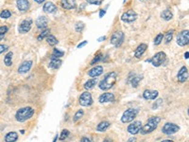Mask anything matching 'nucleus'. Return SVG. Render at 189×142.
Segmentation results:
<instances>
[{
    "instance_id": "40",
    "label": "nucleus",
    "mask_w": 189,
    "mask_h": 142,
    "mask_svg": "<svg viewBox=\"0 0 189 142\" xmlns=\"http://www.w3.org/2000/svg\"><path fill=\"white\" fill-rule=\"evenodd\" d=\"M87 3L92 4V5H100L103 0H86Z\"/></svg>"
},
{
    "instance_id": "26",
    "label": "nucleus",
    "mask_w": 189,
    "mask_h": 142,
    "mask_svg": "<svg viewBox=\"0 0 189 142\" xmlns=\"http://www.w3.org/2000/svg\"><path fill=\"white\" fill-rule=\"evenodd\" d=\"M161 17L166 20V21H169L171 20L172 18H173V14H172V12L168 10H165L162 13H161Z\"/></svg>"
},
{
    "instance_id": "6",
    "label": "nucleus",
    "mask_w": 189,
    "mask_h": 142,
    "mask_svg": "<svg viewBox=\"0 0 189 142\" xmlns=\"http://www.w3.org/2000/svg\"><path fill=\"white\" fill-rule=\"evenodd\" d=\"M124 38H125V34L123 33L122 31H116L112 35V38H111V44L113 46H114L116 47H119L122 44H123V41H124Z\"/></svg>"
},
{
    "instance_id": "42",
    "label": "nucleus",
    "mask_w": 189,
    "mask_h": 142,
    "mask_svg": "<svg viewBox=\"0 0 189 142\" xmlns=\"http://www.w3.org/2000/svg\"><path fill=\"white\" fill-rule=\"evenodd\" d=\"M8 49V47L5 46V45H0V54L3 53L4 51H6Z\"/></svg>"
},
{
    "instance_id": "5",
    "label": "nucleus",
    "mask_w": 189,
    "mask_h": 142,
    "mask_svg": "<svg viewBox=\"0 0 189 142\" xmlns=\"http://www.w3.org/2000/svg\"><path fill=\"white\" fill-rule=\"evenodd\" d=\"M138 114V110L137 109H133V108H130V109H128L124 112L122 118H121V121L123 123H129L131 122Z\"/></svg>"
},
{
    "instance_id": "49",
    "label": "nucleus",
    "mask_w": 189,
    "mask_h": 142,
    "mask_svg": "<svg viewBox=\"0 0 189 142\" xmlns=\"http://www.w3.org/2000/svg\"><path fill=\"white\" fill-rule=\"evenodd\" d=\"M103 142H113V141H112V140H111L110 138H105Z\"/></svg>"
},
{
    "instance_id": "51",
    "label": "nucleus",
    "mask_w": 189,
    "mask_h": 142,
    "mask_svg": "<svg viewBox=\"0 0 189 142\" xmlns=\"http://www.w3.org/2000/svg\"><path fill=\"white\" fill-rule=\"evenodd\" d=\"M4 36H5L4 34H0V41H1V40H2V39L4 38Z\"/></svg>"
},
{
    "instance_id": "2",
    "label": "nucleus",
    "mask_w": 189,
    "mask_h": 142,
    "mask_svg": "<svg viewBox=\"0 0 189 142\" xmlns=\"http://www.w3.org/2000/svg\"><path fill=\"white\" fill-rule=\"evenodd\" d=\"M161 121V119L159 116H152L149 120H147V124H145L144 126L141 128L140 133L142 135H147V133H150L153 132L156 128L158 127V124Z\"/></svg>"
},
{
    "instance_id": "38",
    "label": "nucleus",
    "mask_w": 189,
    "mask_h": 142,
    "mask_svg": "<svg viewBox=\"0 0 189 142\" xmlns=\"http://www.w3.org/2000/svg\"><path fill=\"white\" fill-rule=\"evenodd\" d=\"M101 59H102V54H98V55H96L94 59L92 60V62H91V65H94L95 64H96L97 62H100V61H101Z\"/></svg>"
},
{
    "instance_id": "47",
    "label": "nucleus",
    "mask_w": 189,
    "mask_h": 142,
    "mask_svg": "<svg viewBox=\"0 0 189 142\" xmlns=\"http://www.w3.org/2000/svg\"><path fill=\"white\" fill-rule=\"evenodd\" d=\"M34 1H35L36 3H38V4H42V3L45 1V0H34Z\"/></svg>"
},
{
    "instance_id": "53",
    "label": "nucleus",
    "mask_w": 189,
    "mask_h": 142,
    "mask_svg": "<svg viewBox=\"0 0 189 142\" xmlns=\"http://www.w3.org/2000/svg\"><path fill=\"white\" fill-rule=\"evenodd\" d=\"M141 1H145V0H141Z\"/></svg>"
},
{
    "instance_id": "3",
    "label": "nucleus",
    "mask_w": 189,
    "mask_h": 142,
    "mask_svg": "<svg viewBox=\"0 0 189 142\" xmlns=\"http://www.w3.org/2000/svg\"><path fill=\"white\" fill-rule=\"evenodd\" d=\"M34 114V109L31 107H24L17 111L15 115V119L19 122H24L29 119Z\"/></svg>"
},
{
    "instance_id": "22",
    "label": "nucleus",
    "mask_w": 189,
    "mask_h": 142,
    "mask_svg": "<svg viewBox=\"0 0 189 142\" xmlns=\"http://www.w3.org/2000/svg\"><path fill=\"white\" fill-rule=\"evenodd\" d=\"M147 46L146 44H141V45H139L136 48V50H135V57L136 58H141V56L145 53V51L147 50Z\"/></svg>"
},
{
    "instance_id": "8",
    "label": "nucleus",
    "mask_w": 189,
    "mask_h": 142,
    "mask_svg": "<svg viewBox=\"0 0 189 142\" xmlns=\"http://www.w3.org/2000/svg\"><path fill=\"white\" fill-rule=\"evenodd\" d=\"M31 26H32V19L27 18V19H25L21 22V24L19 25L18 30H19L20 33L24 34V33H27L30 30Z\"/></svg>"
},
{
    "instance_id": "32",
    "label": "nucleus",
    "mask_w": 189,
    "mask_h": 142,
    "mask_svg": "<svg viewBox=\"0 0 189 142\" xmlns=\"http://www.w3.org/2000/svg\"><path fill=\"white\" fill-rule=\"evenodd\" d=\"M49 32H50V30H49L48 29H45L44 31L41 32V33H40V35L37 37L38 41H42V40H44L46 37H47V36L49 35Z\"/></svg>"
},
{
    "instance_id": "14",
    "label": "nucleus",
    "mask_w": 189,
    "mask_h": 142,
    "mask_svg": "<svg viewBox=\"0 0 189 142\" xmlns=\"http://www.w3.org/2000/svg\"><path fill=\"white\" fill-rule=\"evenodd\" d=\"M100 102L105 103V102H112L114 101V96L113 93H104L100 97Z\"/></svg>"
},
{
    "instance_id": "12",
    "label": "nucleus",
    "mask_w": 189,
    "mask_h": 142,
    "mask_svg": "<svg viewBox=\"0 0 189 142\" xmlns=\"http://www.w3.org/2000/svg\"><path fill=\"white\" fill-rule=\"evenodd\" d=\"M141 128H142L141 121H134L128 127V132L131 133V135H136V133L140 132Z\"/></svg>"
},
{
    "instance_id": "50",
    "label": "nucleus",
    "mask_w": 189,
    "mask_h": 142,
    "mask_svg": "<svg viewBox=\"0 0 189 142\" xmlns=\"http://www.w3.org/2000/svg\"><path fill=\"white\" fill-rule=\"evenodd\" d=\"M188 55H189V52L187 51V52L184 54V58H185V59H188Z\"/></svg>"
},
{
    "instance_id": "29",
    "label": "nucleus",
    "mask_w": 189,
    "mask_h": 142,
    "mask_svg": "<svg viewBox=\"0 0 189 142\" xmlns=\"http://www.w3.org/2000/svg\"><path fill=\"white\" fill-rule=\"evenodd\" d=\"M96 79H91V80H89L85 82V85H84V88L85 89H92L95 85H96Z\"/></svg>"
},
{
    "instance_id": "9",
    "label": "nucleus",
    "mask_w": 189,
    "mask_h": 142,
    "mask_svg": "<svg viewBox=\"0 0 189 142\" xmlns=\"http://www.w3.org/2000/svg\"><path fill=\"white\" fill-rule=\"evenodd\" d=\"M79 104L83 106H90L93 104V99L89 92H84L79 97Z\"/></svg>"
},
{
    "instance_id": "36",
    "label": "nucleus",
    "mask_w": 189,
    "mask_h": 142,
    "mask_svg": "<svg viewBox=\"0 0 189 142\" xmlns=\"http://www.w3.org/2000/svg\"><path fill=\"white\" fill-rule=\"evenodd\" d=\"M173 33H174V30H173V29L169 30V31L167 33V35H166V43H167V44H168L169 42L172 40V37H173Z\"/></svg>"
},
{
    "instance_id": "1",
    "label": "nucleus",
    "mask_w": 189,
    "mask_h": 142,
    "mask_svg": "<svg viewBox=\"0 0 189 142\" xmlns=\"http://www.w3.org/2000/svg\"><path fill=\"white\" fill-rule=\"evenodd\" d=\"M116 80H117V73L114 71L109 72L108 74L105 75L104 79L100 82V88L102 90H108L116 85Z\"/></svg>"
},
{
    "instance_id": "44",
    "label": "nucleus",
    "mask_w": 189,
    "mask_h": 142,
    "mask_svg": "<svg viewBox=\"0 0 189 142\" xmlns=\"http://www.w3.org/2000/svg\"><path fill=\"white\" fill-rule=\"evenodd\" d=\"M80 142H92V140L88 137H83L80 140Z\"/></svg>"
},
{
    "instance_id": "39",
    "label": "nucleus",
    "mask_w": 189,
    "mask_h": 142,
    "mask_svg": "<svg viewBox=\"0 0 189 142\" xmlns=\"http://www.w3.org/2000/svg\"><path fill=\"white\" fill-rule=\"evenodd\" d=\"M69 136V131L68 130H63L61 133V137H60V140H64L67 137Z\"/></svg>"
},
{
    "instance_id": "37",
    "label": "nucleus",
    "mask_w": 189,
    "mask_h": 142,
    "mask_svg": "<svg viewBox=\"0 0 189 142\" xmlns=\"http://www.w3.org/2000/svg\"><path fill=\"white\" fill-rule=\"evenodd\" d=\"M83 29H84V24L83 22H79V23L76 24V31L81 32Z\"/></svg>"
},
{
    "instance_id": "27",
    "label": "nucleus",
    "mask_w": 189,
    "mask_h": 142,
    "mask_svg": "<svg viewBox=\"0 0 189 142\" xmlns=\"http://www.w3.org/2000/svg\"><path fill=\"white\" fill-rule=\"evenodd\" d=\"M12 55H13V53L12 51H10L4 57V63L7 66H11L12 64Z\"/></svg>"
},
{
    "instance_id": "45",
    "label": "nucleus",
    "mask_w": 189,
    "mask_h": 142,
    "mask_svg": "<svg viewBox=\"0 0 189 142\" xmlns=\"http://www.w3.org/2000/svg\"><path fill=\"white\" fill-rule=\"evenodd\" d=\"M105 13H106V11H105V10H101V11H100V17L101 18L102 16H104V15H105Z\"/></svg>"
},
{
    "instance_id": "11",
    "label": "nucleus",
    "mask_w": 189,
    "mask_h": 142,
    "mask_svg": "<svg viewBox=\"0 0 189 142\" xmlns=\"http://www.w3.org/2000/svg\"><path fill=\"white\" fill-rule=\"evenodd\" d=\"M136 18H137V13L133 10H130V11L124 12L121 16V19L124 22H128V23L135 21Z\"/></svg>"
},
{
    "instance_id": "7",
    "label": "nucleus",
    "mask_w": 189,
    "mask_h": 142,
    "mask_svg": "<svg viewBox=\"0 0 189 142\" xmlns=\"http://www.w3.org/2000/svg\"><path fill=\"white\" fill-rule=\"evenodd\" d=\"M180 130V127L174 123H166L162 129L163 133L166 135H173Z\"/></svg>"
},
{
    "instance_id": "43",
    "label": "nucleus",
    "mask_w": 189,
    "mask_h": 142,
    "mask_svg": "<svg viewBox=\"0 0 189 142\" xmlns=\"http://www.w3.org/2000/svg\"><path fill=\"white\" fill-rule=\"evenodd\" d=\"M87 43H88V42L87 41H83V43H80L79 46H78V48H81V47H84L85 45H87Z\"/></svg>"
},
{
    "instance_id": "41",
    "label": "nucleus",
    "mask_w": 189,
    "mask_h": 142,
    "mask_svg": "<svg viewBox=\"0 0 189 142\" xmlns=\"http://www.w3.org/2000/svg\"><path fill=\"white\" fill-rule=\"evenodd\" d=\"M9 30V28H8L7 26H2V27H0V34H6L7 31Z\"/></svg>"
},
{
    "instance_id": "19",
    "label": "nucleus",
    "mask_w": 189,
    "mask_h": 142,
    "mask_svg": "<svg viewBox=\"0 0 189 142\" xmlns=\"http://www.w3.org/2000/svg\"><path fill=\"white\" fill-rule=\"evenodd\" d=\"M48 24V20L46 16H40L36 20V26L38 29H46Z\"/></svg>"
},
{
    "instance_id": "20",
    "label": "nucleus",
    "mask_w": 189,
    "mask_h": 142,
    "mask_svg": "<svg viewBox=\"0 0 189 142\" xmlns=\"http://www.w3.org/2000/svg\"><path fill=\"white\" fill-rule=\"evenodd\" d=\"M32 66V62L31 61H27V62H24L18 68V72L23 74V73H27L28 71H29V69L31 68Z\"/></svg>"
},
{
    "instance_id": "4",
    "label": "nucleus",
    "mask_w": 189,
    "mask_h": 142,
    "mask_svg": "<svg viewBox=\"0 0 189 142\" xmlns=\"http://www.w3.org/2000/svg\"><path fill=\"white\" fill-rule=\"evenodd\" d=\"M167 59V55L165 52H163V51H160L158 53H156L151 59L150 60H147V62H150L152 64V65L156 66V68H158V66H160L162 64L165 63Z\"/></svg>"
},
{
    "instance_id": "17",
    "label": "nucleus",
    "mask_w": 189,
    "mask_h": 142,
    "mask_svg": "<svg viewBox=\"0 0 189 142\" xmlns=\"http://www.w3.org/2000/svg\"><path fill=\"white\" fill-rule=\"evenodd\" d=\"M159 93L156 90H146L143 93V97L146 99H155L158 97Z\"/></svg>"
},
{
    "instance_id": "30",
    "label": "nucleus",
    "mask_w": 189,
    "mask_h": 142,
    "mask_svg": "<svg viewBox=\"0 0 189 142\" xmlns=\"http://www.w3.org/2000/svg\"><path fill=\"white\" fill-rule=\"evenodd\" d=\"M63 54H64L63 51L59 50L58 48H55V49H54V51H53V54H52V56H51V58H52V59H54V58H56V59H59V58H61V57L63 56Z\"/></svg>"
},
{
    "instance_id": "31",
    "label": "nucleus",
    "mask_w": 189,
    "mask_h": 142,
    "mask_svg": "<svg viewBox=\"0 0 189 142\" xmlns=\"http://www.w3.org/2000/svg\"><path fill=\"white\" fill-rule=\"evenodd\" d=\"M11 16H12V12L9 10H4L0 12V18H2V19H8V18H10Z\"/></svg>"
},
{
    "instance_id": "35",
    "label": "nucleus",
    "mask_w": 189,
    "mask_h": 142,
    "mask_svg": "<svg viewBox=\"0 0 189 142\" xmlns=\"http://www.w3.org/2000/svg\"><path fill=\"white\" fill-rule=\"evenodd\" d=\"M163 38H164V35L162 34V33H159V34L155 37V39H154V44L156 45V46H158V45H160L161 43H162V41H163Z\"/></svg>"
},
{
    "instance_id": "34",
    "label": "nucleus",
    "mask_w": 189,
    "mask_h": 142,
    "mask_svg": "<svg viewBox=\"0 0 189 142\" xmlns=\"http://www.w3.org/2000/svg\"><path fill=\"white\" fill-rule=\"evenodd\" d=\"M83 110H79V111L75 114V116H74L73 120H74V121H78L79 119H80L81 118H83Z\"/></svg>"
},
{
    "instance_id": "52",
    "label": "nucleus",
    "mask_w": 189,
    "mask_h": 142,
    "mask_svg": "<svg viewBox=\"0 0 189 142\" xmlns=\"http://www.w3.org/2000/svg\"><path fill=\"white\" fill-rule=\"evenodd\" d=\"M162 142H173V141H172V140H164Z\"/></svg>"
},
{
    "instance_id": "16",
    "label": "nucleus",
    "mask_w": 189,
    "mask_h": 142,
    "mask_svg": "<svg viewBox=\"0 0 189 142\" xmlns=\"http://www.w3.org/2000/svg\"><path fill=\"white\" fill-rule=\"evenodd\" d=\"M62 5L65 10H72L77 7L76 0H62Z\"/></svg>"
},
{
    "instance_id": "21",
    "label": "nucleus",
    "mask_w": 189,
    "mask_h": 142,
    "mask_svg": "<svg viewBox=\"0 0 189 142\" xmlns=\"http://www.w3.org/2000/svg\"><path fill=\"white\" fill-rule=\"evenodd\" d=\"M43 10L47 13H53L57 11V7L52 2H46L43 7Z\"/></svg>"
},
{
    "instance_id": "18",
    "label": "nucleus",
    "mask_w": 189,
    "mask_h": 142,
    "mask_svg": "<svg viewBox=\"0 0 189 142\" xmlns=\"http://www.w3.org/2000/svg\"><path fill=\"white\" fill-rule=\"evenodd\" d=\"M17 8L21 12H27L29 9V0H17Z\"/></svg>"
},
{
    "instance_id": "48",
    "label": "nucleus",
    "mask_w": 189,
    "mask_h": 142,
    "mask_svg": "<svg viewBox=\"0 0 189 142\" xmlns=\"http://www.w3.org/2000/svg\"><path fill=\"white\" fill-rule=\"evenodd\" d=\"M106 39V37L105 36H103V37H100V38H98V42H101V41H103V40H105Z\"/></svg>"
},
{
    "instance_id": "10",
    "label": "nucleus",
    "mask_w": 189,
    "mask_h": 142,
    "mask_svg": "<svg viewBox=\"0 0 189 142\" xmlns=\"http://www.w3.org/2000/svg\"><path fill=\"white\" fill-rule=\"evenodd\" d=\"M188 41H189V34H188V30H183L181 33H179V35L177 37V44L181 47H184L188 45Z\"/></svg>"
},
{
    "instance_id": "46",
    "label": "nucleus",
    "mask_w": 189,
    "mask_h": 142,
    "mask_svg": "<svg viewBox=\"0 0 189 142\" xmlns=\"http://www.w3.org/2000/svg\"><path fill=\"white\" fill-rule=\"evenodd\" d=\"M128 142H136V138L131 137V138H130V139L128 140Z\"/></svg>"
},
{
    "instance_id": "24",
    "label": "nucleus",
    "mask_w": 189,
    "mask_h": 142,
    "mask_svg": "<svg viewBox=\"0 0 189 142\" xmlns=\"http://www.w3.org/2000/svg\"><path fill=\"white\" fill-rule=\"evenodd\" d=\"M62 64V61L60 59H56V58H54V59H51L50 63H49V68H53V69H57L59 68L60 66Z\"/></svg>"
},
{
    "instance_id": "33",
    "label": "nucleus",
    "mask_w": 189,
    "mask_h": 142,
    "mask_svg": "<svg viewBox=\"0 0 189 142\" xmlns=\"http://www.w3.org/2000/svg\"><path fill=\"white\" fill-rule=\"evenodd\" d=\"M141 80H142V77H140V76L134 77L133 80H131V85H133L134 88H136L138 86V85H139V82L141 81Z\"/></svg>"
},
{
    "instance_id": "28",
    "label": "nucleus",
    "mask_w": 189,
    "mask_h": 142,
    "mask_svg": "<svg viewBox=\"0 0 189 142\" xmlns=\"http://www.w3.org/2000/svg\"><path fill=\"white\" fill-rule=\"evenodd\" d=\"M46 41H47V44L49 46H52V47H54V46H56L57 44H58V40L56 39V37L54 35H48L46 37Z\"/></svg>"
},
{
    "instance_id": "13",
    "label": "nucleus",
    "mask_w": 189,
    "mask_h": 142,
    "mask_svg": "<svg viewBox=\"0 0 189 142\" xmlns=\"http://www.w3.org/2000/svg\"><path fill=\"white\" fill-rule=\"evenodd\" d=\"M177 78L180 82H184L187 81L188 71H187V68H185V66H183V68L180 69V71L178 72V75H177Z\"/></svg>"
},
{
    "instance_id": "23",
    "label": "nucleus",
    "mask_w": 189,
    "mask_h": 142,
    "mask_svg": "<svg viewBox=\"0 0 189 142\" xmlns=\"http://www.w3.org/2000/svg\"><path fill=\"white\" fill-rule=\"evenodd\" d=\"M17 139H18V133L15 132H11L9 133H7L5 137L6 142H15Z\"/></svg>"
},
{
    "instance_id": "15",
    "label": "nucleus",
    "mask_w": 189,
    "mask_h": 142,
    "mask_svg": "<svg viewBox=\"0 0 189 142\" xmlns=\"http://www.w3.org/2000/svg\"><path fill=\"white\" fill-rule=\"evenodd\" d=\"M103 73V68L101 65H97V66H95L94 68H92L91 70H89L88 72V75L91 77H98L100 76V75Z\"/></svg>"
},
{
    "instance_id": "25",
    "label": "nucleus",
    "mask_w": 189,
    "mask_h": 142,
    "mask_svg": "<svg viewBox=\"0 0 189 142\" xmlns=\"http://www.w3.org/2000/svg\"><path fill=\"white\" fill-rule=\"evenodd\" d=\"M110 122L108 121H102L100 122V124L97 125V127H96V130L97 131H100V132H105L107 129H108L110 127Z\"/></svg>"
}]
</instances>
